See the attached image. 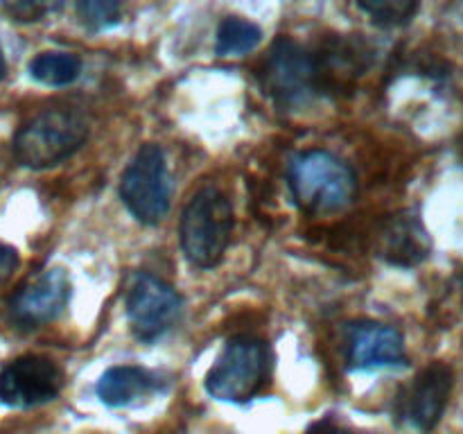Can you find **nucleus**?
<instances>
[{"instance_id":"nucleus-1","label":"nucleus","mask_w":463,"mask_h":434,"mask_svg":"<svg viewBox=\"0 0 463 434\" xmlns=\"http://www.w3.org/2000/svg\"><path fill=\"white\" fill-rule=\"evenodd\" d=\"M89 138V120L77 108L54 107L36 113L14 136L18 163L32 170H45L66 161Z\"/></svg>"},{"instance_id":"nucleus-2","label":"nucleus","mask_w":463,"mask_h":434,"mask_svg":"<svg viewBox=\"0 0 463 434\" xmlns=\"http://www.w3.org/2000/svg\"><path fill=\"white\" fill-rule=\"evenodd\" d=\"M233 233V206L220 188H202L181 212V249L194 267L211 269L224 258Z\"/></svg>"},{"instance_id":"nucleus-3","label":"nucleus","mask_w":463,"mask_h":434,"mask_svg":"<svg viewBox=\"0 0 463 434\" xmlns=\"http://www.w3.org/2000/svg\"><path fill=\"white\" fill-rule=\"evenodd\" d=\"M289 188L303 211L337 212L355 197L357 179L342 158L326 149H310L289 165Z\"/></svg>"},{"instance_id":"nucleus-4","label":"nucleus","mask_w":463,"mask_h":434,"mask_svg":"<svg viewBox=\"0 0 463 434\" xmlns=\"http://www.w3.org/2000/svg\"><path fill=\"white\" fill-rule=\"evenodd\" d=\"M269 371V351L256 337H233L226 342L206 375V392L224 402H247L262 389Z\"/></svg>"},{"instance_id":"nucleus-5","label":"nucleus","mask_w":463,"mask_h":434,"mask_svg":"<svg viewBox=\"0 0 463 434\" xmlns=\"http://www.w3.org/2000/svg\"><path fill=\"white\" fill-rule=\"evenodd\" d=\"M120 197L131 215L143 224H158L170 211V175L158 145H143L127 165Z\"/></svg>"},{"instance_id":"nucleus-6","label":"nucleus","mask_w":463,"mask_h":434,"mask_svg":"<svg viewBox=\"0 0 463 434\" xmlns=\"http://www.w3.org/2000/svg\"><path fill=\"white\" fill-rule=\"evenodd\" d=\"M127 319L143 342H154L176 324L181 297L172 285L152 274H138L127 289Z\"/></svg>"},{"instance_id":"nucleus-7","label":"nucleus","mask_w":463,"mask_h":434,"mask_svg":"<svg viewBox=\"0 0 463 434\" xmlns=\"http://www.w3.org/2000/svg\"><path fill=\"white\" fill-rule=\"evenodd\" d=\"M319 68L312 54L289 39L276 41L262 71L265 90L280 104H303L317 90Z\"/></svg>"},{"instance_id":"nucleus-8","label":"nucleus","mask_w":463,"mask_h":434,"mask_svg":"<svg viewBox=\"0 0 463 434\" xmlns=\"http://www.w3.org/2000/svg\"><path fill=\"white\" fill-rule=\"evenodd\" d=\"M63 373L52 360L23 355L0 371V402L9 407H36L50 402L61 392Z\"/></svg>"},{"instance_id":"nucleus-9","label":"nucleus","mask_w":463,"mask_h":434,"mask_svg":"<svg viewBox=\"0 0 463 434\" xmlns=\"http://www.w3.org/2000/svg\"><path fill=\"white\" fill-rule=\"evenodd\" d=\"M452 392V369L434 362L425 366L396 401V416L416 432H430L441 420Z\"/></svg>"},{"instance_id":"nucleus-10","label":"nucleus","mask_w":463,"mask_h":434,"mask_svg":"<svg viewBox=\"0 0 463 434\" xmlns=\"http://www.w3.org/2000/svg\"><path fill=\"white\" fill-rule=\"evenodd\" d=\"M71 301V278L63 269H45L27 280L9 301V319L23 328L50 324Z\"/></svg>"},{"instance_id":"nucleus-11","label":"nucleus","mask_w":463,"mask_h":434,"mask_svg":"<svg viewBox=\"0 0 463 434\" xmlns=\"http://www.w3.org/2000/svg\"><path fill=\"white\" fill-rule=\"evenodd\" d=\"M346 357L353 369L373 371L405 364V339L393 326L364 321L353 326L346 339Z\"/></svg>"},{"instance_id":"nucleus-12","label":"nucleus","mask_w":463,"mask_h":434,"mask_svg":"<svg viewBox=\"0 0 463 434\" xmlns=\"http://www.w3.org/2000/svg\"><path fill=\"white\" fill-rule=\"evenodd\" d=\"M161 389V378L143 366H111L99 375L95 393L109 407L134 405L140 398Z\"/></svg>"},{"instance_id":"nucleus-13","label":"nucleus","mask_w":463,"mask_h":434,"mask_svg":"<svg viewBox=\"0 0 463 434\" xmlns=\"http://www.w3.org/2000/svg\"><path fill=\"white\" fill-rule=\"evenodd\" d=\"M380 251L393 265L411 267L428 256L430 238L419 220L396 217L384 226L380 235Z\"/></svg>"},{"instance_id":"nucleus-14","label":"nucleus","mask_w":463,"mask_h":434,"mask_svg":"<svg viewBox=\"0 0 463 434\" xmlns=\"http://www.w3.org/2000/svg\"><path fill=\"white\" fill-rule=\"evenodd\" d=\"M262 30L256 23L240 16H229L217 27V54L220 57H242L260 45Z\"/></svg>"},{"instance_id":"nucleus-15","label":"nucleus","mask_w":463,"mask_h":434,"mask_svg":"<svg viewBox=\"0 0 463 434\" xmlns=\"http://www.w3.org/2000/svg\"><path fill=\"white\" fill-rule=\"evenodd\" d=\"M81 61L71 52H41L30 61V75L48 86H66L80 77Z\"/></svg>"},{"instance_id":"nucleus-16","label":"nucleus","mask_w":463,"mask_h":434,"mask_svg":"<svg viewBox=\"0 0 463 434\" xmlns=\"http://www.w3.org/2000/svg\"><path fill=\"white\" fill-rule=\"evenodd\" d=\"M357 7L371 16L378 25H402L416 14L419 5L407 0H373V3H360Z\"/></svg>"},{"instance_id":"nucleus-17","label":"nucleus","mask_w":463,"mask_h":434,"mask_svg":"<svg viewBox=\"0 0 463 434\" xmlns=\"http://www.w3.org/2000/svg\"><path fill=\"white\" fill-rule=\"evenodd\" d=\"M77 16L90 30H107L120 23L122 5L111 3V0H84V3H77Z\"/></svg>"},{"instance_id":"nucleus-18","label":"nucleus","mask_w":463,"mask_h":434,"mask_svg":"<svg viewBox=\"0 0 463 434\" xmlns=\"http://www.w3.org/2000/svg\"><path fill=\"white\" fill-rule=\"evenodd\" d=\"M9 14H12L16 21H39L43 18L45 14L52 12V5H43V3H16V5H7Z\"/></svg>"},{"instance_id":"nucleus-19","label":"nucleus","mask_w":463,"mask_h":434,"mask_svg":"<svg viewBox=\"0 0 463 434\" xmlns=\"http://www.w3.org/2000/svg\"><path fill=\"white\" fill-rule=\"evenodd\" d=\"M18 267V253L16 249L9 247V244L0 242V288L9 280V276L14 274V269Z\"/></svg>"},{"instance_id":"nucleus-20","label":"nucleus","mask_w":463,"mask_h":434,"mask_svg":"<svg viewBox=\"0 0 463 434\" xmlns=\"http://www.w3.org/2000/svg\"><path fill=\"white\" fill-rule=\"evenodd\" d=\"M5 72H7V63H5L3 54H0V80H3V77H5Z\"/></svg>"},{"instance_id":"nucleus-21","label":"nucleus","mask_w":463,"mask_h":434,"mask_svg":"<svg viewBox=\"0 0 463 434\" xmlns=\"http://www.w3.org/2000/svg\"><path fill=\"white\" fill-rule=\"evenodd\" d=\"M328 434H344V432H328Z\"/></svg>"},{"instance_id":"nucleus-22","label":"nucleus","mask_w":463,"mask_h":434,"mask_svg":"<svg viewBox=\"0 0 463 434\" xmlns=\"http://www.w3.org/2000/svg\"><path fill=\"white\" fill-rule=\"evenodd\" d=\"M461 288H463V274H461Z\"/></svg>"}]
</instances>
